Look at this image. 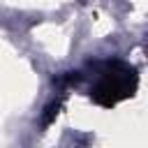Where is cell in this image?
I'll return each mask as SVG.
<instances>
[{
  "mask_svg": "<svg viewBox=\"0 0 148 148\" xmlns=\"http://www.w3.org/2000/svg\"><path fill=\"white\" fill-rule=\"evenodd\" d=\"M130 72H111V74H106L104 79H102V83H99V88H97V92H109L111 95V99L109 102H116L118 97H123L125 92H127V88H132L130 86V79H134V76H127Z\"/></svg>",
  "mask_w": 148,
  "mask_h": 148,
  "instance_id": "obj_1",
  "label": "cell"
}]
</instances>
